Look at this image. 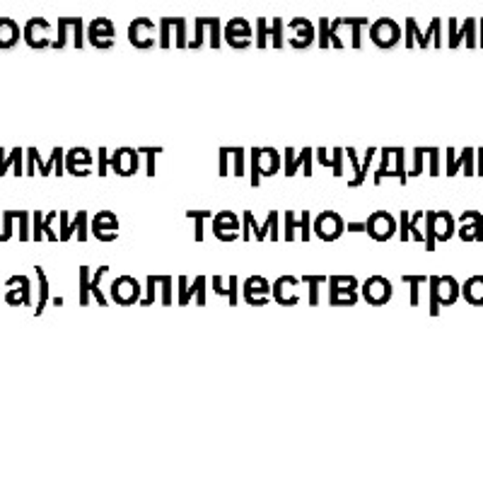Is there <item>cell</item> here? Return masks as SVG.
<instances>
[{
  "instance_id": "obj_28",
  "label": "cell",
  "mask_w": 483,
  "mask_h": 483,
  "mask_svg": "<svg viewBox=\"0 0 483 483\" xmlns=\"http://www.w3.org/2000/svg\"><path fill=\"white\" fill-rule=\"evenodd\" d=\"M225 39L232 49H246L249 46V39H251V29L244 20H232L225 29Z\"/></svg>"
},
{
  "instance_id": "obj_24",
  "label": "cell",
  "mask_w": 483,
  "mask_h": 483,
  "mask_svg": "<svg viewBox=\"0 0 483 483\" xmlns=\"http://www.w3.org/2000/svg\"><path fill=\"white\" fill-rule=\"evenodd\" d=\"M206 285H208V281L203 276H198L196 281L188 285V278H179V304L184 307V304H188L193 300V297H198V304H206Z\"/></svg>"
},
{
  "instance_id": "obj_55",
  "label": "cell",
  "mask_w": 483,
  "mask_h": 483,
  "mask_svg": "<svg viewBox=\"0 0 483 483\" xmlns=\"http://www.w3.org/2000/svg\"><path fill=\"white\" fill-rule=\"evenodd\" d=\"M329 36H332V34H329V22H327V20H322V39H319V46H322V49H327V46H329Z\"/></svg>"
},
{
  "instance_id": "obj_19",
  "label": "cell",
  "mask_w": 483,
  "mask_h": 483,
  "mask_svg": "<svg viewBox=\"0 0 483 483\" xmlns=\"http://www.w3.org/2000/svg\"><path fill=\"white\" fill-rule=\"evenodd\" d=\"M459 225V237L464 242H483V215L479 211L461 213Z\"/></svg>"
},
{
  "instance_id": "obj_52",
  "label": "cell",
  "mask_w": 483,
  "mask_h": 483,
  "mask_svg": "<svg viewBox=\"0 0 483 483\" xmlns=\"http://www.w3.org/2000/svg\"><path fill=\"white\" fill-rule=\"evenodd\" d=\"M471 27H474V22H466V29L454 31L452 39H449V49H456V46H459V39H461L464 34H474V31H471Z\"/></svg>"
},
{
  "instance_id": "obj_51",
  "label": "cell",
  "mask_w": 483,
  "mask_h": 483,
  "mask_svg": "<svg viewBox=\"0 0 483 483\" xmlns=\"http://www.w3.org/2000/svg\"><path fill=\"white\" fill-rule=\"evenodd\" d=\"M174 24H177V46H179V49H188V44H186V29H184V20H174Z\"/></svg>"
},
{
  "instance_id": "obj_21",
  "label": "cell",
  "mask_w": 483,
  "mask_h": 483,
  "mask_svg": "<svg viewBox=\"0 0 483 483\" xmlns=\"http://www.w3.org/2000/svg\"><path fill=\"white\" fill-rule=\"evenodd\" d=\"M297 283H302V278H295V276H283L276 281V285H273V295H276V302L283 304V307H292V304H297Z\"/></svg>"
},
{
  "instance_id": "obj_10",
  "label": "cell",
  "mask_w": 483,
  "mask_h": 483,
  "mask_svg": "<svg viewBox=\"0 0 483 483\" xmlns=\"http://www.w3.org/2000/svg\"><path fill=\"white\" fill-rule=\"evenodd\" d=\"M392 295H394L392 283L387 281V278L372 276L362 283V300H365L367 304H372V307H382V304H387L392 300Z\"/></svg>"
},
{
  "instance_id": "obj_25",
  "label": "cell",
  "mask_w": 483,
  "mask_h": 483,
  "mask_svg": "<svg viewBox=\"0 0 483 483\" xmlns=\"http://www.w3.org/2000/svg\"><path fill=\"white\" fill-rule=\"evenodd\" d=\"M59 218V213L56 211H51L49 215L44 218V213H31V225H34V232H31V239L34 242H44V235H46V239L49 242H59V237H56V232H54V220Z\"/></svg>"
},
{
  "instance_id": "obj_4",
  "label": "cell",
  "mask_w": 483,
  "mask_h": 483,
  "mask_svg": "<svg viewBox=\"0 0 483 483\" xmlns=\"http://www.w3.org/2000/svg\"><path fill=\"white\" fill-rule=\"evenodd\" d=\"M109 273V266H99V269H90V266H80V307H87L90 300H94L99 307H107L109 300L102 292V278Z\"/></svg>"
},
{
  "instance_id": "obj_47",
  "label": "cell",
  "mask_w": 483,
  "mask_h": 483,
  "mask_svg": "<svg viewBox=\"0 0 483 483\" xmlns=\"http://www.w3.org/2000/svg\"><path fill=\"white\" fill-rule=\"evenodd\" d=\"M157 285H160V278L150 276L148 278V290H145V300H140V304H143V307H150V304H155V288Z\"/></svg>"
},
{
  "instance_id": "obj_29",
  "label": "cell",
  "mask_w": 483,
  "mask_h": 483,
  "mask_svg": "<svg viewBox=\"0 0 483 483\" xmlns=\"http://www.w3.org/2000/svg\"><path fill=\"white\" fill-rule=\"evenodd\" d=\"M459 170H464V174H474V148H464L459 155V160H454V148L447 150V174L454 177Z\"/></svg>"
},
{
  "instance_id": "obj_3",
  "label": "cell",
  "mask_w": 483,
  "mask_h": 483,
  "mask_svg": "<svg viewBox=\"0 0 483 483\" xmlns=\"http://www.w3.org/2000/svg\"><path fill=\"white\" fill-rule=\"evenodd\" d=\"M249 155H251L249 184L254 188L261 184V177H273L276 172L283 170V160H281V155H278L276 148H269V145H264V148H251Z\"/></svg>"
},
{
  "instance_id": "obj_15",
  "label": "cell",
  "mask_w": 483,
  "mask_h": 483,
  "mask_svg": "<svg viewBox=\"0 0 483 483\" xmlns=\"http://www.w3.org/2000/svg\"><path fill=\"white\" fill-rule=\"evenodd\" d=\"M138 157H140L138 148H119L109 157V170L117 172L121 177H131L138 172V165H140Z\"/></svg>"
},
{
  "instance_id": "obj_30",
  "label": "cell",
  "mask_w": 483,
  "mask_h": 483,
  "mask_svg": "<svg viewBox=\"0 0 483 483\" xmlns=\"http://www.w3.org/2000/svg\"><path fill=\"white\" fill-rule=\"evenodd\" d=\"M22 155H24L22 148H13V150L8 152V155H5V150L0 148V177L8 174V170H13L15 177H22L24 174Z\"/></svg>"
},
{
  "instance_id": "obj_26",
  "label": "cell",
  "mask_w": 483,
  "mask_h": 483,
  "mask_svg": "<svg viewBox=\"0 0 483 483\" xmlns=\"http://www.w3.org/2000/svg\"><path fill=\"white\" fill-rule=\"evenodd\" d=\"M345 155L350 157V162H353V170H355V177L348 181V186L350 188H358L360 184L365 181V174H367V170H370L372 160H375L377 148H367L365 150V157H362V162H358V152H355L353 148H345Z\"/></svg>"
},
{
  "instance_id": "obj_11",
  "label": "cell",
  "mask_w": 483,
  "mask_h": 483,
  "mask_svg": "<svg viewBox=\"0 0 483 483\" xmlns=\"http://www.w3.org/2000/svg\"><path fill=\"white\" fill-rule=\"evenodd\" d=\"M283 174L285 177H295L297 172L302 170V174L307 177H312L314 174V167H312V157H314V150L312 148H302L300 150V155L295 157V150L292 148H285V152H283Z\"/></svg>"
},
{
  "instance_id": "obj_14",
  "label": "cell",
  "mask_w": 483,
  "mask_h": 483,
  "mask_svg": "<svg viewBox=\"0 0 483 483\" xmlns=\"http://www.w3.org/2000/svg\"><path fill=\"white\" fill-rule=\"evenodd\" d=\"M239 228L242 220L232 211H220L218 215H213V235L220 242H235L239 235Z\"/></svg>"
},
{
  "instance_id": "obj_2",
  "label": "cell",
  "mask_w": 483,
  "mask_h": 483,
  "mask_svg": "<svg viewBox=\"0 0 483 483\" xmlns=\"http://www.w3.org/2000/svg\"><path fill=\"white\" fill-rule=\"evenodd\" d=\"M425 251H435L438 242H449L454 235V218L447 211H428L425 213Z\"/></svg>"
},
{
  "instance_id": "obj_8",
  "label": "cell",
  "mask_w": 483,
  "mask_h": 483,
  "mask_svg": "<svg viewBox=\"0 0 483 483\" xmlns=\"http://www.w3.org/2000/svg\"><path fill=\"white\" fill-rule=\"evenodd\" d=\"M36 170H39L41 177H49L51 172H56V174H63L66 172V152H63V148H54L51 150V157L46 162H41L39 157V150L36 148H27V170H24V174H36Z\"/></svg>"
},
{
  "instance_id": "obj_5",
  "label": "cell",
  "mask_w": 483,
  "mask_h": 483,
  "mask_svg": "<svg viewBox=\"0 0 483 483\" xmlns=\"http://www.w3.org/2000/svg\"><path fill=\"white\" fill-rule=\"evenodd\" d=\"M428 283H430V314L438 317L440 307H449V304L456 302L461 288L452 276H443V278L433 276L428 278Z\"/></svg>"
},
{
  "instance_id": "obj_12",
  "label": "cell",
  "mask_w": 483,
  "mask_h": 483,
  "mask_svg": "<svg viewBox=\"0 0 483 483\" xmlns=\"http://www.w3.org/2000/svg\"><path fill=\"white\" fill-rule=\"evenodd\" d=\"M59 218H61V235H59V242H70L73 239V235H77V242H87V235H90V223H87V211H77L75 213V218H73V223H70V218H68V213L63 211L59 213Z\"/></svg>"
},
{
  "instance_id": "obj_23",
  "label": "cell",
  "mask_w": 483,
  "mask_h": 483,
  "mask_svg": "<svg viewBox=\"0 0 483 483\" xmlns=\"http://www.w3.org/2000/svg\"><path fill=\"white\" fill-rule=\"evenodd\" d=\"M271 290L269 281L261 276H251L244 281V302L246 304H259V307H264V304H269V300H266V292Z\"/></svg>"
},
{
  "instance_id": "obj_36",
  "label": "cell",
  "mask_w": 483,
  "mask_h": 483,
  "mask_svg": "<svg viewBox=\"0 0 483 483\" xmlns=\"http://www.w3.org/2000/svg\"><path fill=\"white\" fill-rule=\"evenodd\" d=\"M34 273H36V278H39V304L34 307V314L39 317V314L46 309V304H49V278H46V273L41 266H36Z\"/></svg>"
},
{
  "instance_id": "obj_43",
  "label": "cell",
  "mask_w": 483,
  "mask_h": 483,
  "mask_svg": "<svg viewBox=\"0 0 483 483\" xmlns=\"http://www.w3.org/2000/svg\"><path fill=\"white\" fill-rule=\"evenodd\" d=\"M15 220H17V211H5L3 213V235H0V242H8L10 237H13Z\"/></svg>"
},
{
  "instance_id": "obj_35",
  "label": "cell",
  "mask_w": 483,
  "mask_h": 483,
  "mask_svg": "<svg viewBox=\"0 0 483 483\" xmlns=\"http://www.w3.org/2000/svg\"><path fill=\"white\" fill-rule=\"evenodd\" d=\"M273 36V41H276V49H283V29H281V20H276V24H273V29H266V22L264 20H259V49H266V36Z\"/></svg>"
},
{
  "instance_id": "obj_38",
  "label": "cell",
  "mask_w": 483,
  "mask_h": 483,
  "mask_svg": "<svg viewBox=\"0 0 483 483\" xmlns=\"http://www.w3.org/2000/svg\"><path fill=\"white\" fill-rule=\"evenodd\" d=\"M138 152H140V155H145V160H148V177H155V157L162 155V152H165V148H162V145H152V148H145V145H140Z\"/></svg>"
},
{
  "instance_id": "obj_1",
  "label": "cell",
  "mask_w": 483,
  "mask_h": 483,
  "mask_svg": "<svg viewBox=\"0 0 483 483\" xmlns=\"http://www.w3.org/2000/svg\"><path fill=\"white\" fill-rule=\"evenodd\" d=\"M396 228H399L396 218L387 211H375L365 223H345V230H348V232H365L377 242L392 239L394 235H396Z\"/></svg>"
},
{
  "instance_id": "obj_33",
  "label": "cell",
  "mask_w": 483,
  "mask_h": 483,
  "mask_svg": "<svg viewBox=\"0 0 483 483\" xmlns=\"http://www.w3.org/2000/svg\"><path fill=\"white\" fill-rule=\"evenodd\" d=\"M20 41V27L13 20L3 17L0 20V49H13Z\"/></svg>"
},
{
  "instance_id": "obj_13",
  "label": "cell",
  "mask_w": 483,
  "mask_h": 483,
  "mask_svg": "<svg viewBox=\"0 0 483 483\" xmlns=\"http://www.w3.org/2000/svg\"><path fill=\"white\" fill-rule=\"evenodd\" d=\"M112 300L121 307H131V304L140 302V283L131 276L117 278L112 283Z\"/></svg>"
},
{
  "instance_id": "obj_44",
  "label": "cell",
  "mask_w": 483,
  "mask_h": 483,
  "mask_svg": "<svg viewBox=\"0 0 483 483\" xmlns=\"http://www.w3.org/2000/svg\"><path fill=\"white\" fill-rule=\"evenodd\" d=\"M29 220H31V213L27 211H17V223H20V242H29Z\"/></svg>"
},
{
  "instance_id": "obj_54",
  "label": "cell",
  "mask_w": 483,
  "mask_h": 483,
  "mask_svg": "<svg viewBox=\"0 0 483 483\" xmlns=\"http://www.w3.org/2000/svg\"><path fill=\"white\" fill-rule=\"evenodd\" d=\"M365 24V20H355L353 22V49H360V31L358 27H362Z\"/></svg>"
},
{
  "instance_id": "obj_17",
  "label": "cell",
  "mask_w": 483,
  "mask_h": 483,
  "mask_svg": "<svg viewBox=\"0 0 483 483\" xmlns=\"http://www.w3.org/2000/svg\"><path fill=\"white\" fill-rule=\"evenodd\" d=\"M92 152L87 148H73L66 152V172L73 177H90Z\"/></svg>"
},
{
  "instance_id": "obj_34",
  "label": "cell",
  "mask_w": 483,
  "mask_h": 483,
  "mask_svg": "<svg viewBox=\"0 0 483 483\" xmlns=\"http://www.w3.org/2000/svg\"><path fill=\"white\" fill-rule=\"evenodd\" d=\"M230 281V285L225 288L223 285V278H211V283H213V290L218 292V295H223V297H228V302H230V307H237V276H232V278H228Z\"/></svg>"
},
{
  "instance_id": "obj_49",
  "label": "cell",
  "mask_w": 483,
  "mask_h": 483,
  "mask_svg": "<svg viewBox=\"0 0 483 483\" xmlns=\"http://www.w3.org/2000/svg\"><path fill=\"white\" fill-rule=\"evenodd\" d=\"M408 220H411V215H408V211H401V215H399V228H401L399 237H401V242H408V239H411V232H408Z\"/></svg>"
},
{
  "instance_id": "obj_20",
  "label": "cell",
  "mask_w": 483,
  "mask_h": 483,
  "mask_svg": "<svg viewBox=\"0 0 483 483\" xmlns=\"http://www.w3.org/2000/svg\"><path fill=\"white\" fill-rule=\"evenodd\" d=\"M399 36H401V29H399L396 22H392V20H380V22L370 29V39L375 41L380 49H389V46H394L399 41Z\"/></svg>"
},
{
  "instance_id": "obj_41",
  "label": "cell",
  "mask_w": 483,
  "mask_h": 483,
  "mask_svg": "<svg viewBox=\"0 0 483 483\" xmlns=\"http://www.w3.org/2000/svg\"><path fill=\"white\" fill-rule=\"evenodd\" d=\"M322 281H324L322 276H304L302 278V283H307L309 285V304H312V307H317L319 304V283Z\"/></svg>"
},
{
  "instance_id": "obj_18",
  "label": "cell",
  "mask_w": 483,
  "mask_h": 483,
  "mask_svg": "<svg viewBox=\"0 0 483 483\" xmlns=\"http://www.w3.org/2000/svg\"><path fill=\"white\" fill-rule=\"evenodd\" d=\"M283 218H285V242H295V230H300V242L312 239V223H309L312 215H309V211H302L297 220L292 211H288Z\"/></svg>"
},
{
  "instance_id": "obj_27",
  "label": "cell",
  "mask_w": 483,
  "mask_h": 483,
  "mask_svg": "<svg viewBox=\"0 0 483 483\" xmlns=\"http://www.w3.org/2000/svg\"><path fill=\"white\" fill-rule=\"evenodd\" d=\"M13 283H17L20 290H10L5 292V302L10 304V307H17V304H24V307H29L31 304V288H29V278L27 276H13L10 281H5V285H13Z\"/></svg>"
},
{
  "instance_id": "obj_50",
  "label": "cell",
  "mask_w": 483,
  "mask_h": 483,
  "mask_svg": "<svg viewBox=\"0 0 483 483\" xmlns=\"http://www.w3.org/2000/svg\"><path fill=\"white\" fill-rule=\"evenodd\" d=\"M97 155H99V177H104V174H107V172H109V152H107V148H104V145H102V148H99L97 150Z\"/></svg>"
},
{
  "instance_id": "obj_45",
  "label": "cell",
  "mask_w": 483,
  "mask_h": 483,
  "mask_svg": "<svg viewBox=\"0 0 483 483\" xmlns=\"http://www.w3.org/2000/svg\"><path fill=\"white\" fill-rule=\"evenodd\" d=\"M406 27H408V31H411V34H418L416 22H413V20H408ZM435 31H440V22H438V20L433 22V29H430L428 34H418V39H421V49H428V39H430V34H435Z\"/></svg>"
},
{
  "instance_id": "obj_9",
  "label": "cell",
  "mask_w": 483,
  "mask_h": 483,
  "mask_svg": "<svg viewBox=\"0 0 483 483\" xmlns=\"http://www.w3.org/2000/svg\"><path fill=\"white\" fill-rule=\"evenodd\" d=\"M312 228H314V235H317L319 239H324V242H334V239H339L341 235L345 232L343 218H341L339 213H334V211L319 213L317 218H314Z\"/></svg>"
},
{
  "instance_id": "obj_53",
  "label": "cell",
  "mask_w": 483,
  "mask_h": 483,
  "mask_svg": "<svg viewBox=\"0 0 483 483\" xmlns=\"http://www.w3.org/2000/svg\"><path fill=\"white\" fill-rule=\"evenodd\" d=\"M440 150L438 148H430V174L438 177L440 174Z\"/></svg>"
},
{
  "instance_id": "obj_7",
  "label": "cell",
  "mask_w": 483,
  "mask_h": 483,
  "mask_svg": "<svg viewBox=\"0 0 483 483\" xmlns=\"http://www.w3.org/2000/svg\"><path fill=\"white\" fill-rule=\"evenodd\" d=\"M358 302V281L353 276L329 278V304L332 307H353Z\"/></svg>"
},
{
  "instance_id": "obj_56",
  "label": "cell",
  "mask_w": 483,
  "mask_h": 483,
  "mask_svg": "<svg viewBox=\"0 0 483 483\" xmlns=\"http://www.w3.org/2000/svg\"><path fill=\"white\" fill-rule=\"evenodd\" d=\"M476 172H479V174L483 177V148L479 150V167H476Z\"/></svg>"
},
{
  "instance_id": "obj_31",
  "label": "cell",
  "mask_w": 483,
  "mask_h": 483,
  "mask_svg": "<svg viewBox=\"0 0 483 483\" xmlns=\"http://www.w3.org/2000/svg\"><path fill=\"white\" fill-rule=\"evenodd\" d=\"M461 295H464V300L469 304L481 307L483 304V276L469 278V281L464 283V288H461Z\"/></svg>"
},
{
  "instance_id": "obj_57",
  "label": "cell",
  "mask_w": 483,
  "mask_h": 483,
  "mask_svg": "<svg viewBox=\"0 0 483 483\" xmlns=\"http://www.w3.org/2000/svg\"><path fill=\"white\" fill-rule=\"evenodd\" d=\"M0 302H3V300H0Z\"/></svg>"
},
{
  "instance_id": "obj_48",
  "label": "cell",
  "mask_w": 483,
  "mask_h": 483,
  "mask_svg": "<svg viewBox=\"0 0 483 483\" xmlns=\"http://www.w3.org/2000/svg\"><path fill=\"white\" fill-rule=\"evenodd\" d=\"M160 285H162V304H165V307H170V304H172V278L162 276Z\"/></svg>"
},
{
  "instance_id": "obj_46",
  "label": "cell",
  "mask_w": 483,
  "mask_h": 483,
  "mask_svg": "<svg viewBox=\"0 0 483 483\" xmlns=\"http://www.w3.org/2000/svg\"><path fill=\"white\" fill-rule=\"evenodd\" d=\"M428 155V148H413V157H416V162H413V170L408 177H421L423 174V157Z\"/></svg>"
},
{
  "instance_id": "obj_32",
  "label": "cell",
  "mask_w": 483,
  "mask_h": 483,
  "mask_svg": "<svg viewBox=\"0 0 483 483\" xmlns=\"http://www.w3.org/2000/svg\"><path fill=\"white\" fill-rule=\"evenodd\" d=\"M343 155H345L343 148H334V160H329V150L327 148H317L319 165H324V167H329V170H334V177L343 174Z\"/></svg>"
},
{
  "instance_id": "obj_22",
  "label": "cell",
  "mask_w": 483,
  "mask_h": 483,
  "mask_svg": "<svg viewBox=\"0 0 483 483\" xmlns=\"http://www.w3.org/2000/svg\"><path fill=\"white\" fill-rule=\"evenodd\" d=\"M87 39L94 49H112L114 44V27L109 20H94L87 29Z\"/></svg>"
},
{
  "instance_id": "obj_42",
  "label": "cell",
  "mask_w": 483,
  "mask_h": 483,
  "mask_svg": "<svg viewBox=\"0 0 483 483\" xmlns=\"http://www.w3.org/2000/svg\"><path fill=\"white\" fill-rule=\"evenodd\" d=\"M401 281L411 288V304H413V307H418V302H421V300H418V288H421V283L428 281V278H425V276H403Z\"/></svg>"
},
{
  "instance_id": "obj_40",
  "label": "cell",
  "mask_w": 483,
  "mask_h": 483,
  "mask_svg": "<svg viewBox=\"0 0 483 483\" xmlns=\"http://www.w3.org/2000/svg\"><path fill=\"white\" fill-rule=\"evenodd\" d=\"M394 150V157H396V165H394V170H396V179L401 184L408 181V172H406V165H403V157H406V150L403 148H392Z\"/></svg>"
},
{
  "instance_id": "obj_37",
  "label": "cell",
  "mask_w": 483,
  "mask_h": 483,
  "mask_svg": "<svg viewBox=\"0 0 483 483\" xmlns=\"http://www.w3.org/2000/svg\"><path fill=\"white\" fill-rule=\"evenodd\" d=\"M186 218L196 220V232H193V239L203 242V225H206V220H213V213L211 211H188Z\"/></svg>"
},
{
  "instance_id": "obj_6",
  "label": "cell",
  "mask_w": 483,
  "mask_h": 483,
  "mask_svg": "<svg viewBox=\"0 0 483 483\" xmlns=\"http://www.w3.org/2000/svg\"><path fill=\"white\" fill-rule=\"evenodd\" d=\"M278 220H281L278 211H271L264 225H256L254 213L244 211V215H242V228H244L242 230V242H249L251 232H254L256 242H266V239L278 242V237H281V235H278Z\"/></svg>"
},
{
  "instance_id": "obj_16",
  "label": "cell",
  "mask_w": 483,
  "mask_h": 483,
  "mask_svg": "<svg viewBox=\"0 0 483 483\" xmlns=\"http://www.w3.org/2000/svg\"><path fill=\"white\" fill-rule=\"evenodd\" d=\"M90 230L94 235V239L99 242H114L119 237V218L112 211H102L92 218Z\"/></svg>"
},
{
  "instance_id": "obj_39",
  "label": "cell",
  "mask_w": 483,
  "mask_h": 483,
  "mask_svg": "<svg viewBox=\"0 0 483 483\" xmlns=\"http://www.w3.org/2000/svg\"><path fill=\"white\" fill-rule=\"evenodd\" d=\"M389 157H392V148H385L382 150V162L375 172V184H382L385 177H392V167H389Z\"/></svg>"
}]
</instances>
